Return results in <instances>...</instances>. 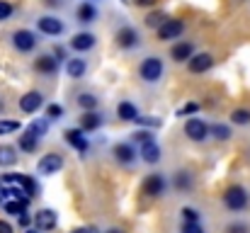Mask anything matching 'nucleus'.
<instances>
[{"instance_id": "1", "label": "nucleus", "mask_w": 250, "mask_h": 233, "mask_svg": "<svg viewBox=\"0 0 250 233\" xmlns=\"http://www.w3.org/2000/svg\"><path fill=\"white\" fill-rule=\"evenodd\" d=\"M46 131H49V122H32L24 131H22V136H20V151L22 153H34L37 148H39V141L46 136Z\"/></svg>"}, {"instance_id": "2", "label": "nucleus", "mask_w": 250, "mask_h": 233, "mask_svg": "<svg viewBox=\"0 0 250 233\" xmlns=\"http://www.w3.org/2000/svg\"><path fill=\"white\" fill-rule=\"evenodd\" d=\"M0 182L5 185V187H20V190H24L27 192V197L29 199H34L37 194H39V185L29 177V175H20V172H7V175H2L0 177Z\"/></svg>"}, {"instance_id": "3", "label": "nucleus", "mask_w": 250, "mask_h": 233, "mask_svg": "<svg viewBox=\"0 0 250 233\" xmlns=\"http://www.w3.org/2000/svg\"><path fill=\"white\" fill-rule=\"evenodd\" d=\"M224 204H226V209H231V212H243L250 204L248 190L241 187V185H231V187L224 192Z\"/></svg>"}, {"instance_id": "4", "label": "nucleus", "mask_w": 250, "mask_h": 233, "mask_svg": "<svg viewBox=\"0 0 250 233\" xmlns=\"http://www.w3.org/2000/svg\"><path fill=\"white\" fill-rule=\"evenodd\" d=\"M163 71H166V66H163V59H158V56H148L139 66V76L144 83H158L163 78Z\"/></svg>"}, {"instance_id": "5", "label": "nucleus", "mask_w": 250, "mask_h": 233, "mask_svg": "<svg viewBox=\"0 0 250 233\" xmlns=\"http://www.w3.org/2000/svg\"><path fill=\"white\" fill-rule=\"evenodd\" d=\"M141 190H144V194H146V197H151V199L163 197V194H166V190H167L166 175H163V172H151V175H146V180H144Z\"/></svg>"}, {"instance_id": "6", "label": "nucleus", "mask_w": 250, "mask_h": 233, "mask_svg": "<svg viewBox=\"0 0 250 233\" xmlns=\"http://www.w3.org/2000/svg\"><path fill=\"white\" fill-rule=\"evenodd\" d=\"M185 136H187L189 141L202 144V141H207V139L211 136V134H209V124H207L204 119H199V117H192V119L185 122Z\"/></svg>"}, {"instance_id": "7", "label": "nucleus", "mask_w": 250, "mask_h": 233, "mask_svg": "<svg viewBox=\"0 0 250 233\" xmlns=\"http://www.w3.org/2000/svg\"><path fill=\"white\" fill-rule=\"evenodd\" d=\"M63 155L61 153H44L39 158V163H37V172L39 175H54V172H59L61 168H63Z\"/></svg>"}, {"instance_id": "8", "label": "nucleus", "mask_w": 250, "mask_h": 233, "mask_svg": "<svg viewBox=\"0 0 250 233\" xmlns=\"http://www.w3.org/2000/svg\"><path fill=\"white\" fill-rule=\"evenodd\" d=\"M12 46H15L20 54L34 51V49H37V37H34V32H29V29H17V32L12 34Z\"/></svg>"}, {"instance_id": "9", "label": "nucleus", "mask_w": 250, "mask_h": 233, "mask_svg": "<svg viewBox=\"0 0 250 233\" xmlns=\"http://www.w3.org/2000/svg\"><path fill=\"white\" fill-rule=\"evenodd\" d=\"M63 136H66V144H68L71 148H76L81 155L87 153L90 144H87V136H85V131L81 129V127H76V129H66Z\"/></svg>"}, {"instance_id": "10", "label": "nucleus", "mask_w": 250, "mask_h": 233, "mask_svg": "<svg viewBox=\"0 0 250 233\" xmlns=\"http://www.w3.org/2000/svg\"><path fill=\"white\" fill-rule=\"evenodd\" d=\"M182 32H185V22H182V20H166V22L158 27V39H161V42H172V39H177Z\"/></svg>"}, {"instance_id": "11", "label": "nucleus", "mask_w": 250, "mask_h": 233, "mask_svg": "<svg viewBox=\"0 0 250 233\" xmlns=\"http://www.w3.org/2000/svg\"><path fill=\"white\" fill-rule=\"evenodd\" d=\"M42 105H44V95L39 90H29L20 97V109L24 114H34L37 109H42Z\"/></svg>"}, {"instance_id": "12", "label": "nucleus", "mask_w": 250, "mask_h": 233, "mask_svg": "<svg viewBox=\"0 0 250 233\" xmlns=\"http://www.w3.org/2000/svg\"><path fill=\"white\" fill-rule=\"evenodd\" d=\"M56 224H59V216H56L54 209H39V212L34 214V226H37L42 233L54 231Z\"/></svg>"}, {"instance_id": "13", "label": "nucleus", "mask_w": 250, "mask_h": 233, "mask_svg": "<svg viewBox=\"0 0 250 233\" xmlns=\"http://www.w3.org/2000/svg\"><path fill=\"white\" fill-rule=\"evenodd\" d=\"M37 27H39L42 34H49V37H59V34L63 32V22H61L59 17H54V15L39 17V20H37Z\"/></svg>"}, {"instance_id": "14", "label": "nucleus", "mask_w": 250, "mask_h": 233, "mask_svg": "<svg viewBox=\"0 0 250 233\" xmlns=\"http://www.w3.org/2000/svg\"><path fill=\"white\" fill-rule=\"evenodd\" d=\"M95 44H97V39H95L92 32H78V34L71 37V49L78 51V54H85V51L95 49Z\"/></svg>"}, {"instance_id": "15", "label": "nucleus", "mask_w": 250, "mask_h": 233, "mask_svg": "<svg viewBox=\"0 0 250 233\" xmlns=\"http://www.w3.org/2000/svg\"><path fill=\"white\" fill-rule=\"evenodd\" d=\"M114 42L119 49H134L139 44V32L134 27H122L117 34H114Z\"/></svg>"}, {"instance_id": "16", "label": "nucleus", "mask_w": 250, "mask_h": 233, "mask_svg": "<svg viewBox=\"0 0 250 233\" xmlns=\"http://www.w3.org/2000/svg\"><path fill=\"white\" fill-rule=\"evenodd\" d=\"M214 66V56L211 54H194L189 61H187V68H189V73H207L209 68Z\"/></svg>"}, {"instance_id": "17", "label": "nucleus", "mask_w": 250, "mask_h": 233, "mask_svg": "<svg viewBox=\"0 0 250 233\" xmlns=\"http://www.w3.org/2000/svg\"><path fill=\"white\" fill-rule=\"evenodd\" d=\"M112 153H114V160L122 163V165H131L139 158V151L134 148V144H117L112 148Z\"/></svg>"}, {"instance_id": "18", "label": "nucleus", "mask_w": 250, "mask_h": 233, "mask_svg": "<svg viewBox=\"0 0 250 233\" xmlns=\"http://www.w3.org/2000/svg\"><path fill=\"white\" fill-rule=\"evenodd\" d=\"M139 158H141L146 165H156V163L163 158V151H161L158 141H148V144L139 146Z\"/></svg>"}, {"instance_id": "19", "label": "nucleus", "mask_w": 250, "mask_h": 233, "mask_svg": "<svg viewBox=\"0 0 250 233\" xmlns=\"http://www.w3.org/2000/svg\"><path fill=\"white\" fill-rule=\"evenodd\" d=\"M170 56H172L175 64H187V61L194 56V44H189V42H177V44L170 49Z\"/></svg>"}, {"instance_id": "20", "label": "nucleus", "mask_w": 250, "mask_h": 233, "mask_svg": "<svg viewBox=\"0 0 250 233\" xmlns=\"http://www.w3.org/2000/svg\"><path fill=\"white\" fill-rule=\"evenodd\" d=\"M34 68H37L42 76H56V71H59V61H56V56L42 54V56L34 61Z\"/></svg>"}, {"instance_id": "21", "label": "nucleus", "mask_w": 250, "mask_h": 233, "mask_svg": "<svg viewBox=\"0 0 250 233\" xmlns=\"http://www.w3.org/2000/svg\"><path fill=\"white\" fill-rule=\"evenodd\" d=\"M172 187H175L177 192H189V190L194 187V177H192V172H189V170H180V172H175V175H172Z\"/></svg>"}, {"instance_id": "22", "label": "nucleus", "mask_w": 250, "mask_h": 233, "mask_svg": "<svg viewBox=\"0 0 250 233\" xmlns=\"http://www.w3.org/2000/svg\"><path fill=\"white\" fill-rule=\"evenodd\" d=\"M102 114L100 112H85L83 117H81V129H83L85 134H90V131H97L100 127H102Z\"/></svg>"}, {"instance_id": "23", "label": "nucleus", "mask_w": 250, "mask_h": 233, "mask_svg": "<svg viewBox=\"0 0 250 233\" xmlns=\"http://www.w3.org/2000/svg\"><path fill=\"white\" fill-rule=\"evenodd\" d=\"M66 73H68V78H73V80H81L87 73V61L85 59H71L66 64Z\"/></svg>"}, {"instance_id": "24", "label": "nucleus", "mask_w": 250, "mask_h": 233, "mask_svg": "<svg viewBox=\"0 0 250 233\" xmlns=\"http://www.w3.org/2000/svg\"><path fill=\"white\" fill-rule=\"evenodd\" d=\"M117 117H119L122 122H136L141 114H139L136 105H131V102H119V105H117Z\"/></svg>"}, {"instance_id": "25", "label": "nucleus", "mask_w": 250, "mask_h": 233, "mask_svg": "<svg viewBox=\"0 0 250 233\" xmlns=\"http://www.w3.org/2000/svg\"><path fill=\"white\" fill-rule=\"evenodd\" d=\"M76 17H78V22L90 24V22H95V20H97V10H95V5H92V2H81V5H78V10H76Z\"/></svg>"}, {"instance_id": "26", "label": "nucleus", "mask_w": 250, "mask_h": 233, "mask_svg": "<svg viewBox=\"0 0 250 233\" xmlns=\"http://www.w3.org/2000/svg\"><path fill=\"white\" fill-rule=\"evenodd\" d=\"M78 107L85 112H95L100 107V97H95L92 92H83V95H78Z\"/></svg>"}, {"instance_id": "27", "label": "nucleus", "mask_w": 250, "mask_h": 233, "mask_svg": "<svg viewBox=\"0 0 250 233\" xmlns=\"http://www.w3.org/2000/svg\"><path fill=\"white\" fill-rule=\"evenodd\" d=\"M17 163V151L12 146H0V165L2 168H10Z\"/></svg>"}, {"instance_id": "28", "label": "nucleus", "mask_w": 250, "mask_h": 233, "mask_svg": "<svg viewBox=\"0 0 250 233\" xmlns=\"http://www.w3.org/2000/svg\"><path fill=\"white\" fill-rule=\"evenodd\" d=\"M209 134H211L216 141H229V139H231V127H226V124H214V127H209Z\"/></svg>"}, {"instance_id": "29", "label": "nucleus", "mask_w": 250, "mask_h": 233, "mask_svg": "<svg viewBox=\"0 0 250 233\" xmlns=\"http://www.w3.org/2000/svg\"><path fill=\"white\" fill-rule=\"evenodd\" d=\"M2 212L5 214H12V216H20L22 212H27V204L24 202H17V199H7L2 204Z\"/></svg>"}, {"instance_id": "30", "label": "nucleus", "mask_w": 250, "mask_h": 233, "mask_svg": "<svg viewBox=\"0 0 250 233\" xmlns=\"http://www.w3.org/2000/svg\"><path fill=\"white\" fill-rule=\"evenodd\" d=\"M148 141H156L151 129H136V131L131 134V144H139V146H144V144H148Z\"/></svg>"}, {"instance_id": "31", "label": "nucleus", "mask_w": 250, "mask_h": 233, "mask_svg": "<svg viewBox=\"0 0 250 233\" xmlns=\"http://www.w3.org/2000/svg\"><path fill=\"white\" fill-rule=\"evenodd\" d=\"M231 122L236 124V127H248L250 124V109H233L231 112Z\"/></svg>"}, {"instance_id": "32", "label": "nucleus", "mask_w": 250, "mask_h": 233, "mask_svg": "<svg viewBox=\"0 0 250 233\" xmlns=\"http://www.w3.org/2000/svg\"><path fill=\"white\" fill-rule=\"evenodd\" d=\"M20 131V122L15 119H0V136H7V134H15Z\"/></svg>"}, {"instance_id": "33", "label": "nucleus", "mask_w": 250, "mask_h": 233, "mask_svg": "<svg viewBox=\"0 0 250 233\" xmlns=\"http://www.w3.org/2000/svg\"><path fill=\"white\" fill-rule=\"evenodd\" d=\"M180 216L185 219V224H199V212L192 209V207H182Z\"/></svg>"}, {"instance_id": "34", "label": "nucleus", "mask_w": 250, "mask_h": 233, "mask_svg": "<svg viewBox=\"0 0 250 233\" xmlns=\"http://www.w3.org/2000/svg\"><path fill=\"white\" fill-rule=\"evenodd\" d=\"M166 20H167L166 12H161V10H158V12H151V15L146 17V24H148V27H153V29H158Z\"/></svg>"}, {"instance_id": "35", "label": "nucleus", "mask_w": 250, "mask_h": 233, "mask_svg": "<svg viewBox=\"0 0 250 233\" xmlns=\"http://www.w3.org/2000/svg\"><path fill=\"white\" fill-rule=\"evenodd\" d=\"M199 112V102H187V105H182L175 114L177 117H187V114H197Z\"/></svg>"}, {"instance_id": "36", "label": "nucleus", "mask_w": 250, "mask_h": 233, "mask_svg": "<svg viewBox=\"0 0 250 233\" xmlns=\"http://www.w3.org/2000/svg\"><path fill=\"white\" fill-rule=\"evenodd\" d=\"M63 114H66V109H63L61 105H49V107H46V117H49L51 122H54V119H61Z\"/></svg>"}, {"instance_id": "37", "label": "nucleus", "mask_w": 250, "mask_h": 233, "mask_svg": "<svg viewBox=\"0 0 250 233\" xmlns=\"http://www.w3.org/2000/svg\"><path fill=\"white\" fill-rule=\"evenodd\" d=\"M136 124H144V127H151L153 129V127H161V119L158 117H139Z\"/></svg>"}, {"instance_id": "38", "label": "nucleus", "mask_w": 250, "mask_h": 233, "mask_svg": "<svg viewBox=\"0 0 250 233\" xmlns=\"http://www.w3.org/2000/svg\"><path fill=\"white\" fill-rule=\"evenodd\" d=\"M17 221H20V226H22V229L27 231V229H29V226L34 224V216H29V212H22V214L17 216Z\"/></svg>"}, {"instance_id": "39", "label": "nucleus", "mask_w": 250, "mask_h": 233, "mask_svg": "<svg viewBox=\"0 0 250 233\" xmlns=\"http://www.w3.org/2000/svg\"><path fill=\"white\" fill-rule=\"evenodd\" d=\"M180 233H207V231L202 229V224H182Z\"/></svg>"}, {"instance_id": "40", "label": "nucleus", "mask_w": 250, "mask_h": 233, "mask_svg": "<svg viewBox=\"0 0 250 233\" xmlns=\"http://www.w3.org/2000/svg\"><path fill=\"white\" fill-rule=\"evenodd\" d=\"M10 15H12V5H10L7 0H0V22L7 20Z\"/></svg>"}, {"instance_id": "41", "label": "nucleus", "mask_w": 250, "mask_h": 233, "mask_svg": "<svg viewBox=\"0 0 250 233\" xmlns=\"http://www.w3.org/2000/svg\"><path fill=\"white\" fill-rule=\"evenodd\" d=\"M226 233H248V226L246 224H229Z\"/></svg>"}, {"instance_id": "42", "label": "nucleus", "mask_w": 250, "mask_h": 233, "mask_svg": "<svg viewBox=\"0 0 250 233\" xmlns=\"http://www.w3.org/2000/svg\"><path fill=\"white\" fill-rule=\"evenodd\" d=\"M54 56H56V61H63L66 59V49L63 46H54Z\"/></svg>"}, {"instance_id": "43", "label": "nucleus", "mask_w": 250, "mask_h": 233, "mask_svg": "<svg viewBox=\"0 0 250 233\" xmlns=\"http://www.w3.org/2000/svg\"><path fill=\"white\" fill-rule=\"evenodd\" d=\"M134 5H139V7H151V5H156L158 0H131Z\"/></svg>"}, {"instance_id": "44", "label": "nucleus", "mask_w": 250, "mask_h": 233, "mask_svg": "<svg viewBox=\"0 0 250 233\" xmlns=\"http://www.w3.org/2000/svg\"><path fill=\"white\" fill-rule=\"evenodd\" d=\"M0 233H12V226L7 221H2V219H0Z\"/></svg>"}, {"instance_id": "45", "label": "nucleus", "mask_w": 250, "mask_h": 233, "mask_svg": "<svg viewBox=\"0 0 250 233\" xmlns=\"http://www.w3.org/2000/svg\"><path fill=\"white\" fill-rule=\"evenodd\" d=\"M7 202V190H5V185L0 182V204H5Z\"/></svg>"}, {"instance_id": "46", "label": "nucleus", "mask_w": 250, "mask_h": 233, "mask_svg": "<svg viewBox=\"0 0 250 233\" xmlns=\"http://www.w3.org/2000/svg\"><path fill=\"white\" fill-rule=\"evenodd\" d=\"M71 233H95V229H90V226H85V229H76V231Z\"/></svg>"}, {"instance_id": "47", "label": "nucleus", "mask_w": 250, "mask_h": 233, "mask_svg": "<svg viewBox=\"0 0 250 233\" xmlns=\"http://www.w3.org/2000/svg\"><path fill=\"white\" fill-rule=\"evenodd\" d=\"M44 2H46V5H51V7H54V5H59V0H44Z\"/></svg>"}, {"instance_id": "48", "label": "nucleus", "mask_w": 250, "mask_h": 233, "mask_svg": "<svg viewBox=\"0 0 250 233\" xmlns=\"http://www.w3.org/2000/svg\"><path fill=\"white\" fill-rule=\"evenodd\" d=\"M104 233H124V231H119V229H107Z\"/></svg>"}, {"instance_id": "49", "label": "nucleus", "mask_w": 250, "mask_h": 233, "mask_svg": "<svg viewBox=\"0 0 250 233\" xmlns=\"http://www.w3.org/2000/svg\"><path fill=\"white\" fill-rule=\"evenodd\" d=\"M24 233H42V231H39V229H27Z\"/></svg>"}, {"instance_id": "50", "label": "nucleus", "mask_w": 250, "mask_h": 233, "mask_svg": "<svg viewBox=\"0 0 250 233\" xmlns=\"http://www.w3.org/2000/svg\"><path fill=\"white\" fill-rule=\"evenodd\" d=\"M2 109H5V102H2V97H0V114H2Z\"/></svg>"}]
</instances>
